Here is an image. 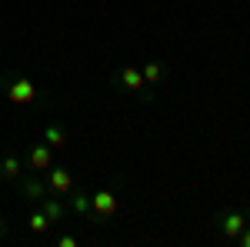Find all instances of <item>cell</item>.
<instances>
[{
  "instance_id": "6da1fadb",
  "label": "cell",
  "mask_w": 250,
  "mask_h": 247,
  "mask_svg": "<svg viewBox=\"0 0 250 247\" xmlns=\"http://www.w3.org/2000/svg\"><path fill=\"white\" fill-rule=\"evenodd\" d=\"M217 227H220V237L227 241V244H237V237L244 234V227H247V214L237 207H227L217 214V221H213Z\"/></svg>"
},
{
  "instance_id": "7a4b0ae2",
  "label": "cell",
  "mask_w": 250,
  "mask_h": 247,
  "mask_svg": "<svg viewBox=\"0 0 250 247\" xmlns=\"http://www.w3.org/2000/svg\"><path fill=\"white\" fill-rule=\"evenodd\" d=\"M114 84L120 90H127V94H140V97H150L147 94V80L140 74V67H124V70H117Z\"/></svg>"
},
{
  "instance_id": "3957f363",
  "label": "cell",
  "mask_w": 250,
  "mask_h": 247,
  "mask_svg": "<svg viewBox=\"0 0 250 247\" xmlns=\"http://www.w3.org/2000/svg\"><path fill=\"white\" fill-rule=\"evenodd\" d=\"M3 94H7V100H10V104H34L37 87H34L27 77H14V80H7Z\"/></svg>"
},
{
  "instance_id": "277c9868",
  "label": "cell",
  "mask_w": 250,
  "mask_h": 247,
  "mask_svg": "<svg viewBox=\"0 0 250 247\" xmlns=\"http://www.w3.org/2000/svg\"><path fill=\"white\" fill-rule=\"evenodd\" d=\"M43 180H47L50 194H70L74 190V174L67 171V167H57V164H50L43 171Z\"/></svg>"
},
{
  "instance_id": "5b68a950",
  "label": "cell",
  "mask_w": 250,
  "mask_h": 247,
  "mask_svg": "<svg viewBox=\"0 0 250 247\" xmlns=\"http://www.w3.org/2000/svg\"><path fill=\"white\" fill-rule=\"evenodd\" d=\"M90 204H94V221H110L117 214V194L104 187L97 194H90Z\"/></svg>"
},
{
  "instance_id": "8992f818",
  "label": "cell",
  "mask_w": 250,
  "mask_h": 247,
  "mask_svg": "<svg viewBox=\"0 0 250 247\" xmlns=\"http://www.w3.org/2000/svg\"><path fill=\"white\" fill-rule=\"evenodd\" d=\"M50 164H54V147H50L47 140H40V144H34V147L27 151V167H30V171L43 174Z\"/></svg>"
},
{
  "instance_id": "52a82bcc",
  "label": "cell",
  "mask_w": 250,
  "mask_h": 247,
  "mask_svg": "<svg viewBox=\"0 0 250 247\" xmlns=\"http://www.w3.org/2000/svg\"><path fill=\"white\" fill-rule=\"evenodd\" d=\"M37 204H40V210L47 214V221H50V224H60V221L67 217V207L60 204L57 197H40Z\"/></svg>"
},
{
  "instance_id": "ba28073f",
  "label": "cell",
  "mask_w": 250,
  "mask_h": 247,
  "mask_svg": "<svg viewBox=\"0 0 250 247\" xmlns=\"http://www.w3.org/2000/svg\"><path fill=\"white\" fill-rule=\"evenodd\" d=\"M43 140H47L54 151H63V147L70 144L67 131H63V127H57V124H47V127H43Z\"/></svg>"
},
{
  "instance_id": "9c48e42d",
  "label": "cell",
  "mask_w": 250,
  "mask_h": 247,
  "mask_svg": "<svg viewBox=\"0 0 250 247\" xmlns=\"http://www.w3.org/2000/svg\"><path fill=\"white\" fill-rule=\"evenodd\" d=\"M70 210L80 214V217H90L94 221V204H90V194L87 190H74V197H70Z\"/></svg>"
},
{
  "instance_id": "30bf717a",
  "label": "cell",
  "mask_w": 250,
  "mask_h": 247,
  "mask_svg": "<svg viewBox=\"0 0 250 247\" xmlns=\"http://www.w3.org/2000/svg\"><path fill=\"white\" fill-rule=\"evenodd\" d=\"M140 74H144V80H147V87H154V84H160V80L167 77V67H164L160 60H147V64L140 67Z\"/></svg>"
},
{
  "instance_id": "8fae6325",
  "label": "cell",
  "mask_w": 250,
  "mask_h": 247,
  "mask_svg": "<svg viewBox=\"0 0 250 247\" xmlns=\"http://www.w3.org/2000/svg\"><path fill=\"white\" fill-rule=\"evenodd\" d=\"M20 171H23V157L17 154H7L0 160V177H20Z\"/></svg>"
},
{
  "instance_id": "7c38bea8",
  "label": "cell",
  "mask_w": 250,
  "mask_h": 247,
  "mask_svg": "<svg viewBox=\"0 0 250 247\" xmlns=\"http://www.w3.org/2000/svg\"><path fill=\"white\" fill-rule=\"evenodd\" d=\"M20 194H23L27 201H40V197H43V184H40L37 177H27V180L20 184Z\"/></svg>"
},
{
  "instance_id": "4fadbf2b",
  "label": "cell",
  "mask_w": 250,
  "mask_h": 247,
  "mask_svg": "<svg viewBox=\"0 0 250 247\" xmlns=\"http://www.w3.org/2000/svg\"><path fill=\"white\" fill-rule=\"evenodd\" d=\"M27 227H30V234H43V230L50 227V221H47V214L43 210H30V217H27Z\"/></svg>"
},
{
  "instance_id": "5bb4252c",
  "label": "cell",
  "mask_w": 250,
  "mask_h": 247,
  "mask_svg": "<svg viewBox=\"0 0 250 247\" xmlns=\"http://www.w3.org/2000/svg\"><path fill=\"white\" fill-rule=\"evenodd\" d=\"M80 237H74V234H60L57 237V247H77Z\"/></svg>"
},
{
  "instance_id": "9a60e30c",
  "label": "cell",
  "mask_w": 250,
  "mask_h": 247,
  "mask_svg": "<svg viewBox=\"0 0 250 247\" xmlns=\"http://www.w3.org/2000/svg\"><path fill=\"white\" fill-rule=\"evenodd\" d=\"M237 244H240V247H250V224H247V227H244V234L237 237Z\"/></svg>"
},
{
  "instance_id": "2e32d148",
  "label": "cell",
  "mask_w": 250,
  "mask_h": 247,
  "mask_svg": "<svg viewBox=\"0 0 250 247\" xmlns=\"http://www.w3.org/2000/svg\"><path fill=\"white\" fill-rule=\"evenodd\" d=\"M3 234H7V227H3V221H0V237H3Z\"/></svg>"
}]
</instances>
